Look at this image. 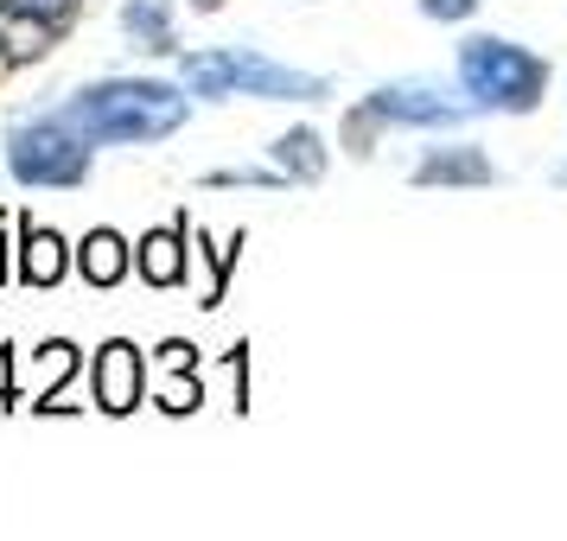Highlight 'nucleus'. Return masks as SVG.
<instances>
[{
    "instance_id": "4468645a",
    "label": "nucleus",
    "mask_w": 567,
    "mask_h": 541,
    "mask_svg": "<svg viewBox=\"0 0 567 541\" xmlns=\"http://www.w3.org/2000/svg\"><path fill=\"white\" fill-rule=\"evenodd\" d=\"M71 363H78V351H71V344H45V388L64 383V376H71Z\"/></svg>"
},
{
    "instance_id": "a211bd4d",
    "label": "nucleus",
    "mask_w": 567,
    "mask_h": 541,
    "mask_svg": "<svg viewBox=\"0 0 567 541\" xmlns=\"http://www.w3.org/2000/svg\"><path fill=\"white\" fill-rule=\"evenodd\" d=\"M0 274H7V268H0Z\"/></svg>"
},
{
    "instance_id": "2eb2a0df",
    "label": "nucleus",
    "mask_w": 567,
    "mask_h": 541,
    "mask_svg": "<svg viewBox=\"0 0 567 541\" xmlns=\"http://www.w3.org/2000/svg\"><path fill=\"white\" fill-rule=\"evenodd\" d=\"M472 7H478V0H421V13H427V20H465Z\"/></svg>"
},
{
    "instance_id": "9b49d317",
    "label": "nucleus",
    "mask_w": 567,
    "mask_h": 541,
    "mask_svg": "<svg viewBox=\"0 0 567 541\" xmlns=\"http://www.w3.org/2000/svg\"><path fill=\"white\" fill-rule=\"evenodd\" d=\"M141 274L154 287H179L185 281V256H179V230H154L147 242H141Z\"/></svg>"
},
{
    "instance_id": "9d476101",
    "label": "nucleus",
    "mask_w": 567,
    "mask_h": 541,
    "mask_svg": "<svg viewBox=\"0 0 567 541\" xmlns=\"http://www.w3.org/2000/svg\"><path fill=\"white\" fill-rule=\"evenodd\" d=\"M20 274H27V287L64 281V242L52 230H27V242H20Z\"/></svg>"
},
{
    "instance_id": "7ed1b4c3",
    "label": "nucleus",
    "mask_w": 567,
    "mask_h": 541,
    "mask_svg": "<svg viewBox=\"0 0 567 541\" xmlns=\"http://www.w3.org/2000/svg\"><path fill=\"white\" fill-rule=\"evenodd\" d=\"M460 90L478 108H504V115H529L548 90V64L523 52L511 39H465L460 52Z\"/></svg>"
},
{
    "instance_id": "0eeeda50",
    "label": "nucleus",
    "mask_w": 567,
    "mask_h": 541,
    "mask_svg": "<svg viewBox=\"0 0 567 541\" xmlns=\"http://www.w3.org/2000/svg\"><path fill=\"white\" fill-rule=\"evenodd\" d=\"M421 185H485L491 179V159L478 147H434V154L421 159Z\"/></svg>"
},
{
    "instance_id": "f257e3e1",
    "label": "nucleus",
    "mask_w": 567,
    "mask_h": 541,
    "mask_svg": "<svg viewBox=\"0 0 567 541\" xmlns=\"http://www.w3.org/2000/svg\"><path fill=\"white\" fill-rule=\"evenodd\" d=\"M64 122L90 141L134 147V141H166L185 128V96L154 77H103L64 103Z\"/></svg>"
},
{
    "instance_id": "f03ea898",
    "label": "nucleus",
    "mask_w": 567,
    "mask_h": 541,
    "mask_svg": "<svg viewBox=\"0 0 567 541\" xmlns=\"http://www.w3.org/2000/svg\"><path fill=\"white\" fill-rule=\"evenodd\" d=\"M185 90L192 96H205V103H224V96H268V103H319V96H332V83L312 77V71H287L275 58L261 52H198L185 58Z\"/></svg>"
},
{
    "instance_id": "6e6552de",
    "label": "nucleus",
    "mask_w": 567,
    "mask_h": 541,
    "mask_svg": "<svg viewBox=\"0 0 567 541\" xmlns=\"http://www.w3.org/2000/svg\"><path fill=\"white\" fill-rule=\"evenodd\" d=\"M78 268H83L90 287H115L122 274H128V242H122L115 230H90L78 242Z\"/></svg>"
},
{
    "instance_id": "f8f14e48",
    "label": "nucleus",
    "mask_w": 567,
    "mask_h": 541,
    "mask_svg": "<svg viewBox=\"0 0 567 541\" xmlns=\"http://www.w3.org/2000/svg\"><path fill=\"white\" fill-rule=\"evenodd\" d=\"M275 159H281V173H293V179H319L326 173V147H319L312 128H287L275 141Z\"/></svg>"
},
{
    "instance_id": "39448f33",
    "label": "nucleus",
    "mask_w": 567,
    "mask_h": 541,
    "mask_svg": "<svg viewBox=\"0 0 567 541\" xmlns=\"http://www.w3.org/2000/svg\"><path fill=\"white\" fill-rule=\"evenodd\" d=\"M90 395H96V408L103 414H134L141 408V395H147V363H141V351H134L128 337H115V344L96 351Z\"/></svg>"
},
{
    "instance_id": "423d86ee",
    "label": "nucleus",
    "mask_w": 567,
    "mask_h": 541,
    "mask_svg": "<svg viewBox=\"0 0 567 541\" xmlns=\"http://www.w3.org/2000/svg\"><path fill=\"white\" fill-rule=\"evenodd\" d=\"M370 115H383V122H409V128H453L460 122V103L453 96H440V90H427V83H389V90H377L370 96Z\"/></svg>"
},
{
    "instance_id": "f3484780",
    "label": "nucleus",
    "mask_w": 567,
    "mask_h": 541,
    "mask_svg": "<svg viewBox=\"0 0 567 541\" xmlns=\"http://www.w3.org/2000/svg\"><path fill=\"white\" fill-rule=\"evenodd\" d=\"M198 7H224V0H198Z\"/></svg>"
},
{
    "instance_id": "20e7f679",
    "label": "nucleus",
    "mask_w": 567,
    "mask_h": 541,
    "mask_svg": "<svg viewBox=\"0 0 567 541\" xmlns=\"http://www.w3.org/2000/svg\"><path fill=\"white\" fill-rule=\"evenodd\" d=\"M7 166L32 191L39 185H83V173H90V134H78L64 115L20 122V128L7 134Z\"/></svg>"
},
{
    "instance_id": "dca6fc26",
    "label": "nucleus",
    "mask_w": 567,
    "mask_h": 541,
    "mask_svg": "<svg viewBox=\"0 0 567 541\" xmlns=\"http://www.w3.org/2000/svg\"><path fill=\"white\" fill-rule=\"evenodd\" d=\"M7 395H13V357L0 351V402H7Z\"/></svg>"
},
{
    "instance_id": "ddd939ff",
    "label": "nucleus",
    "mask_w": 567,
    "mask_h": 541,
    "mask_svg": "<svg viewBox=\"0 0 567 541\" xmlns=\"http://www.w3.org/2000/svg\"><path fill=\"white\" fill-rule=\"evenodd\" d=\"M78 0H0V13H13V20H32V27H52V20H64Z\"/></svg>"
},
{
    "instance_id": "1a4fd4ad",
    "label": "nucleus",
    "mask_w": 567,
    "mask_h": 541,
    "mask_svg": "<svg viewBox=\"0 0 567 541\" xmlns=\"http://www.w3.org/2000/svg\"><path fill=\"white\" fill-rule=\"evenodd\" d=\"M122 32L134 39V52H173V13H166V0H128L122 7Z\"/></svg>"
}]
</instances>
